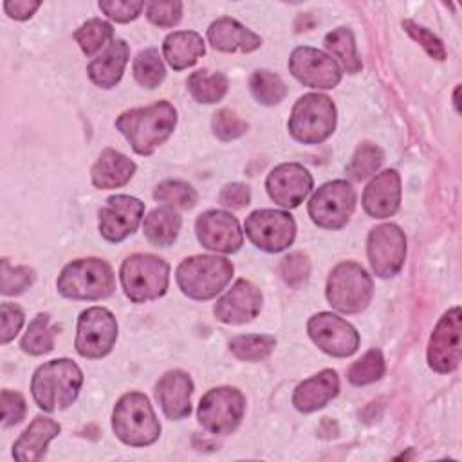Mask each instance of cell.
<instances>
[{"label": "cell", "mask_w": 462, "mask_h": 462, "mask_svg": "<svg viewBox=\"0 0 462 462\" xmlns=\"http://www.w3.org/2000/svg\"><path fill=\"white\" fill-rule=\"evenodd\" d=\"M175 123L177 112L168 101L126 110L116 119L117 130L139 155L153 153L171 135Z\"/></svg>", "instance_id": "1"}, {"label": "cell", "mask_w": 462, "mask_h": 462, "mask_svg": "<svg viewBox=\"0 0 462 462\" xmlns=\"http://www.w3.org/2000/svg\"><path fill=\"white\" fill-rule=\"evenodd\" d=\"M83 384L79 366L70 359H52L42 365L31 381V392L36 404L45 411L69 408Z\"/></svg>", "instance_id": "2"}, {"label": "cell", "mask_w": 462, "mask_h": 462, "mask_svg": "<svg viewBox=\"0 0 462 462\" xmlns=\"http://www.w3.org/2000/svg\"><path fill=\"white\" fill-rule=\"evenodd\" d=\"M114 433L128 446H150L159 439L161 424L144 393H125L112 413Z\"/></svg>", "instance_id": "3"}, {"label": "cell", "mask_w": 462, "mask_h": 462, "mask_svg": "<svg viewBox=\"0 0 462 462\" xmlns=\"http://www.w3.org/2000/svg\"><path fill=\"white\" fill-rule=\"evenodd\" d=\"M58 291L72 300H101L114 292L112 267L99 258H81L65 265L58 278Z\"/></svg>", "instance_id": "4"}, {"label": "cell", "mask_w": 462, "mask_h": 462, "mask_svg": "<svg viewBox=\"0 0 462 462\" xmlns=\"http://www.w3.org/2000/svg\"><path fill=\"white\" fill-rule=\"evenodd\" d=\"M233 263L222 256H191L177 267V283L180 291L193 300H209L217 296L231 280Z\"/></svg>", "instance_id": "5"}, {"label": "cell", "mask_w": 462, "mask_h": 462, "mask_svg": "<svg viewBox=\"0 0 462 462\" xmlns=\"http://www.w3.org/2000/svg\"><path fill=\"white\" fill-rule=\"evenodd\" d=\"M336 128V106L325 94H305L292 106L291 135L305 144L323 143Z\"/></svg>", "instance_id": "6"}, {"label": "cell", "mask_w": 462, "mask_h": 462, "mask_svg": "<svg viewBox=\"0 0 462 462\" xmlns=\"http://www.w3.org/2000/svg\"><path fill=\"white\" fill-rule=\"evenodd\" d=\"M121 283L125 294L135 301H150L162 296L168 289L170 267L153 254H132L121 265Z\"/></svg>", "instance_id": "7"}, {"label": "cell", "mask_w": 462, "mask_h": 462, "mask_svg": "<svg viewBox=\"0 0 462 462\" xmlns=\"http://www.w3.org/2000/svg\"><path fill=\"white\" fill-rule=\"evenodd\" d=\"M372 280L356 262L336 265L327 280V298L334 309L345 314L361 312L372 300Z\"/></svg>", "instance_id": "8"}, {"label": "cell", "mask_w": 462, "mask_h": 462, "mask_svg": "<svg viewBox=\"0 0 462 462\" xmlns=\"http://www.w3.org/2000/svg\"><path fill=\"white\" fill-rule=\"evenodd\" d=\"M356 208V191L346 180H332L318 188L309 202V215L319 227H343Z\"/></svg>", "instance_id": "9"}, {"label": "cell", "mask_w": 462, "mask_h": 462, "mask_svg": "<svg viewBox=\"0 0 462 462\" xmlns=\"http://www.w3.org/2000/svg\"><path fill=\"white\" fill-rule=\"evenodd\" d=\"M245 399L240 390L231 386H220L209 390L199 404L200 424L215 433L226 435L236 430L244 417Z\"/></svg>", "instance_id": "10"}, {"label": "cell", "mask_w": 462, "mask_h": 462, "mask_svg": "<svg viewBox=\"0 0 462 462\" xmlns=\"http://www.w3.org/2000/svg\"><path fill=\"white\" fill-rule=\"evenodd\" d=\"M117 337V323L110 310L103 307H90L81 312L78 319L76 350L88 359L106 356Z\"/></svg>", "instance_id": "11"}, {"label": "cell", "mask_w": 462, "mask_h": 462, "mask_svg": "<svg viewBox=\"0 0 462 462\" xmlns=\"http://www.w3.org/2000/svg\"><path fill=\"white\" fill-rule=\"evenodd\" d=\"M247 238L267 253H278L289 247L296 235L294 218L280 209H258L245 220Z\"/></svg>", "instance_id": "12"}, {"label": "cell", "mask_w": 462, "mask_h": 462, "mask_svg": "<svg viewBox=\"0 0 462 462\" xmlns=\"http://www.w3.org/2000/svg\"><path fill=\"white\" fill-rule=\"evenodd\" d=\"M406 256V238L399 226L383 224L368 235V260L379 278L395 276Z\"/></svg>", "instance_id": "13"}, {"label": "cell", "mask_w": 462, "mask_h": 462, "mask_svg": "<svg viewBox=\"0 0 462 462\" xmlns=\"http://www.w3.org/2000/svg\"><path fill=\"white\" fill-rule=\"evenodd\" d=\"M310 339L334 357L352 356L359 346V334L343 318L332 312H319L307 325Z\"/></svg>", "instance_id": "14"}, {"label": "cell", "mask_w": 462, "mask_h": 462, "mask_svg": "<svg viewBox=\"0 0 462 462\" xmlns=\"http://www.w3.org/2000/svg\"><path fill=\"white\" fill-rule=\"evenodd\" d=\"M460 309L453 307L437 323L428 346V363L439 374L453 372L460 363Z\"/></svg>", "instance_id": "15"}, {"label": "cell", "mask_w": 462, "mask_h": 462, "mask_svg": "<svg viewBox=\"0 0 462 462\" xmlns=\"http://www.w3.org/2000/svg\"><path fill=\"white\" fill-rule=\"evenodd\" d=\"M292 76L312 88H334L341 81L339 65L325 52L312 47H298L289 58Z\"/></svg>", "instance_id": "16"}, {"label": "cell", "mask_w": 462, "mask_h": 462, "mask_svg": "<svg viewBox=\"0 0 462 462\" xmlns=\"http://www.w3.org/2000/svg\"><path fill=\"white\" fill-rule=\"evenodd\" d=\"M144 204L128 195H114L99 209V231L108 242H121L132 235L143 218Z\"/></svg>", "instance_id": "17"}, {"label": "cell", "mask_w": 462, "mask_h": 462, "mask_svg": "<svg viewBox=\"0 0 462 462\" xmlns=\"http://www.w3.org/2000/svg\"><path fill=\"white\" fill-rule=\"evenodd\" d=\"M195 231L199 242L206 249L218 253H235L244 242L238 220L231 213L220 209L202 213L195 222Z\"/></svg>", "instance_id": "18"}, {"label": "cell", "mask_w": 462, "mask_h": 462, "mask_svg": "<svg viewBox=\"0 0 462 462\" xmlns=\"http://www.w3.org/2000/svg\"><path fill=\"white\" fill-rule=\"evenodd\" d=\"M265 186L269 197L276 204L283 208H296L312 189V177L301 164L285 162L269 173Z\"/></svg>", "instance_id": "19"}, {"label": "cell", "mask_w": 462, "mask_h": 462, "mask_svg": "<svg viewBox=\"0 0 462 462\" xmlns=\"http://www.w3.org/2000/svg\"><path fill=\"white\" fill-rule=\"evenodd\" d=\"M262 309V292L260 289L247 282L238 280L217 303H215V316L217 319L231 325L247 323Z\"/></svg>", "instance_id": "20"}, {"label": "cell", "mask_w": 462, "mask_h": 462, "mask_svg": "<svg viewBox=\"0 0 462 462\" xmlns=\"http://www.w3.org/2000/svg\"><path fill=\"white\" fill-rule=\"evenodd\" d=\"M401 204V177L395 170L375 175L363 193V208L374 218L392 217Z\"/></svg>", "instance_id": "21"}, {"label": "cell", "mask_w": 462, "mask_h": 462, "mask_svg": "<svg viewBox=\"0 0 462 462\" xmlns=\"http://www.w3.org/2000/svg\"><path fill=\"white\" fill-rule=\"evenodd\" d=\"M191 392H193V383L189 375L182 370L166 372L155 386V397L164 415L171 420H179L189 415Z\"/></svg>", "instance_id": "22"}, {"label": "cell", "mask_w": 462, "mask_h": 462, "mask_svg": "<svg viewBox=\"0 0 462 462\" xmlns=\"http://www.w3.org/2000/svg\"><path fill=\"white\" fill-rule=\"evenodd\" d=\"M339 392V379L334 370H321L319 374L300 383L292 395V404L300 411H314L323 408Z\"/></svg>", "instance_id": "23"}, {"label": "cell", "mask_w": 462, "mask_h": 462, "mask_svg": "<svg viewBox=\"0 0 462 462\" xmlns=\"http://www.w3.org/2000/svg\"><path fill=\"white\" fill-rule=\"evenodd\" d=\"M209 43L224 52H251L262 45V38L233 18H218L208 29Z\"/></svg>", "instance_id": "24"}, {"label": "cell", "mask_w": 462, "mask_h": 462, "mask_svg": "<svg viewBox=\"0 0 462 462\" xmlns=\"http://www.w3.org/2000/svg\"><path fill=\"white\" fill-rule=\"evenodd\" d=\"M60 424L49 417H36L13 446V457L20 462H36L45 455L47 444L60 433Z\"/></svg>", "instance_id": "25"}, {"label": "cell", "mask_w": 462, "mask_h": 462, "mask_svg": "<svg viewBox=\"0 0 462 462\" xmlns=\"http://www.w3.org/2000/svg\"><path fill=\"white\" fill-rule=\"evenodd\" d=\"M135 171L134 161H130L126 155H123L117 150L106 148L101 152L99 159L92 166L90 177L96 188L99 189H112L125 186Z\"/></svg>", "instance_id": "26"}, {"label": "cell", "mask_w": 462, "mask_h": 462, "mask_svg": "<svg viewBox=\"0 0 462 462\" xmlns=\"http://www.w3.org/2000/svg\"><path fill=\"white\" fill-rule=\"evenodd\" d=\"M130 49L123 40H114L106 51L87 67L90 79L101 88H112L123 76Z\"/></svg>", "instance_id": "27"}, {"label": "cell", "mask_w": 462, "mask_h": 462, "mask_svg": "<svg viewBox=\"0 0 462 462\" xmlns=\"http://www.w3.org/2000/svg\"><path fill=\"white\" fill-rule=\"evenodd\" d=\"M204 40L193 31H177L166 36L162 43V52L170 67L182 70L191 67L204 54Z\"/></svg>", "instance_id": "28"}, {"label": "cell", "mask_w": 462, "mask_h": 462, "mask_svg": "<svg viewBox=\"0 0 462 462\" xmlns=\"http://www.w3.org/2000/svg\"><path fill=\"white\" fill-rule=\"evenodd\" d=\"M180 224V215L173 208H155L144 218V235L152 244L166 247L175 242Z\"/></svg>", "instance_id": "29"}, {"label": "cell", "mask_w": 462, "mask_h": 462, "mask_svg": "<svg viewBox=\"0 0 462 462\" xmlns=\"http://www.w3.org/2000/svg\"><path fill=\"white\" fill-rule=\"evenodd\" d=\"M188 90L199 103H217L227 92V79L220 72H209L206 69L193 72L188 78Z\"/></svg>", "instance_id": "30"}, {"label": "cell", "mask_w": 462, "mask_h": 462, "mask_svg": "<svg viewBox=\"0 0 462 462\" xmlns=\"http://www.w3.org/2000/svg\"><path fill=\"white\" fill-rule=\"evenodd\" d=\"M56 327L51 325L49 314H38L27 327V332L22 337V350L31 356H42L54 348Z\"/></svg>", "instance_id": "31"}, {"label": "cell", "mask_w": 462, "mask_h": 462, "mask_svg": "<svg viewBox=\"0 0 462 462\" xmlns=\"http://www.w3.org/2000/svg\"><path fill=\"white\" fill-rule=\"evenodd\" d=\"M325 47L341 61L343 69L350 74H356L361 70V60L356 49L354 34L346 27H337L332 32L325 36Z\"/></svg>", "instance_id": "32"}, {"label": "cell", "mask_w": 462, "mask_h": 462, "mask_svg": "<svg viewBox=\"0 0 462 462\" xmlns=\"http://www.w3.org/2000/svg\"><path fill=\"white\" fill-rule=\"evenodd\" d=\"M276 345V339L273 336L265 334H247V336H236L229 341V350L235 357L242 361H262L265 359Z\"/></svg>", "instance_id": "33"}, {"label": "cell", "mask_w": 462, "mask_h": 462, "mask_svg": "<svg viewBox=\"0 0 462 462\" xmlns=\"http://www.w3.org/2000/svg\"><path fill=\"white\" fill-rule=\"evenodd\" d=\"M249 88L254 99L267 106L280 103L287 94V88L282 78L269 70H256L249 79Z\"/></svg>", "instance_id": "34"}, {"label": "cell", "mask_w": 462, "mask_h": 462, "mask_svg": "<svg viewBox=\"0 0 462 462\" xmlns=\"http://www.w3.org/2000/svg\"><path fill=\"white\" fill-rule=\"evenodd\" d=\"M164 65L155 49L141 51L134 60V78L144 88H155L164 79Z\"/></svg>", "instance_id": "35"}, {"label": "cell", "mask_w": 462, "mask_h": 462, "mask_svg": "<svg viewBox=\"0 0 462 462\" xmlns=\"http://www.w3.org/2000/svg\"><path fill=\"white\" fill-rule=\"evenodd\" d=\"M112 36H114L112 25L99 18H92L85 22L74 32V40L78 42V45L87 56H92L94 52H97L108 40H112Z\"/></svg>", "instance_id": "36"}, {"label": "cell", "mask_w": 462, "mask_h": 462, "mask_svg": "<svg viewBox=\"0 0 462 462\" xmlns=\"http://www.w3.org/2000/svg\"><path fill=\"white\" fill-rule=\"evenodd\" d=\"M383 161H384V155L379 146L372 143H363L352 155L346 166V173L354 180H365L366 177L374 175L381 168Z\"/></svg>", "instance_id": "37"}, {"label": "cell", "mask_w": 462, "mask_h": 462, "mask_svg": "<svg viewBox=\"0 0 462 462\" xmlns=\"http://www.w3.org/2000/svg\"><path fill=\"white\" fill-rule=\"evenodd\" d=\"M384 374V359L379 350H368L348 368V381L352 384H370Z\"/></svg>", "instance_id": "38"}, {"label": "cell", "mask_w": 462, "mask_h": 462, "mask_svg": "<svg viewBox=\"0 0 462 462\" xmlns=\"http://www.w3.org/2000/svg\"><path fill=\"white\" fill-rule=\"evenodd\" d=\"M155 200L164 202L173 208H193L197 202V191L182 180H164L161 182L153 191Z\"/></svg>", "instance_id": "39"}, {"label": "cell", "mask_w": 462, "mask_h": 462, "mask_svg": "<svg viewBox=\"0 0 462 462\" xmlns=\"http://www.w3.org/2000/svg\"><path fill=\"white\" fill-rule=\"evenodd\" d=\"M211 128H213V134L218 139L231 141V139H236V137H240L247 132V123L244 119H240L233 110L222 108L213 116Z\"/></svg>", "instance_id": "40"}, {"label": "cell", "mask_w": 462, "mask_h": 462, "mask_svg": "<svg viewBox=\"0 0 462 462\" xmlns=\"http://www.w3.org/2000/svg\"><path fill=\"white\" fill-rule=\"evenodd\" d=\"M34 282V271L25 265L11 267L9 262L2 260V292L4 294H20Z\"/></svg>", "instance_id": "41"}, {"label": "cell", "mask_w": 462, "mask_h": 462, "mask_svg": "<svg viewBox=\"0 0 462 462\" xmlns=\"http://www.w3.org/2000/svg\"><path fill=\"white\" fill-rule=\"evenodd\" d=\"M146 16L152 23L159 27H173L182 16V4L177 0L170 2H148Z\"/></svg>", "instance_id": "42"}, {"label": "cell", "mask_w": 462, "mask_h": 462, "mask_svg": "<svg viewBox=\"0 0 462 462\" xmlns=\"http://www.w3.org/2000/svg\"><path fill=\"white\" fill-rule=\"evenodd\" d=\"M310 263L303 253H292L280 263V274L291 287H300L309 278Z\"/></svg>", "instance_id": "43"}, {"label": "cell", "mask_w": 462, "mask_h": 462, "mask_svg": "<svg viewBox=\"0 0 462 462\" xmlns=\"http://www.w3.org/2000/svg\"><path fill=\"white\" fill-rule=\"evenodd\" d=\"M402 27H404V31H406L415 42H419V43L424 47V51H426L431 58L440 60V61L446 58V49H444L442 42H440L431 31H428V29L422 27V25H417V23L411 22V20H404V22H402Z\"/></svg>", "instance_id": "44"}, {"label": "cell", "mask_w": 462, "mask_h": 462, "mask_svg": "<svg viewBox=\"0 0 462 462\" xmlns=\"http://www.w3.org/2000/svg\"><path fill=\"white\" fill-rule=\"evenodd\" d=\"M144 2H130V0H103L99 2V9L116 22H130L139 16Z\"/></svg>", "instance_id": "45"}, {"label": "cell", "mask_w": 462, "mask_h": 462, "mask_svg": "<svg viewBox=\"0 0 462 462\" xmlns=\"http://www.w3.org/2000/svg\"><path fill=\"white\" fill-rule=\"evenodd\" d=\"M0 402H2V424L4 426H13L23 419L25 399L18 392L2 390Z\"/></svg>", "instance_id": "46"}, {"label": "cell", "mask_w": 462, "mask_h": 462, "mask_svg": "<svg viewBox=\"0 0 462 462\" xmlns=\"http://www.w3.org/2000/svg\"><path fill=\"white\" fill-rule=\"evenodd\" d=\"M2 318V343H9L23 325V312L14 303H2L0 307Z\"/></svg>", "instance_id": "47"}, {"label": "cell", "mask_w": 462, "mask_h": 462, "mask_svg": "<svg viewBox=\"0 0 462 462\" xmlns=\"http://www.w3.org/2000/svg\"><path fill=\"white\" fill-rule=\"evenodd\" d=\"M218 200L222 206L231 208V209H242L251 202V191L245 184L240 182H233L222 188Z\"/></svg>", "instance_id": "48"}, {"label": "cell", "mask_w": 462, "mask_h": 462, "mask_svg": "<svg viewBox=\"0 0 462 462\" xmlns=\"http://www.w3.org/2000/svg\"><path fill=\"white\" fill-rule=\"evenodd\" d=\"M40 7V2H29V0H7L4 4L5 13L14 20H27L34 14V11Z\"/></svg>", "instance_id": "49"}, {"label": "cell", "mask_w": 462, "mask_h": 462, "mask_svg": "<svg viewBox=\"0 0 462 462\" xmlns=\"http://www.w3.org/2000/svg\"><path fill=\"white\" fill-rule=\"evenodd\" d=\"M458 87H457V90H455V106H457V110H458Z\"/></svg>", "instance_id": "50"}]
</instances>
